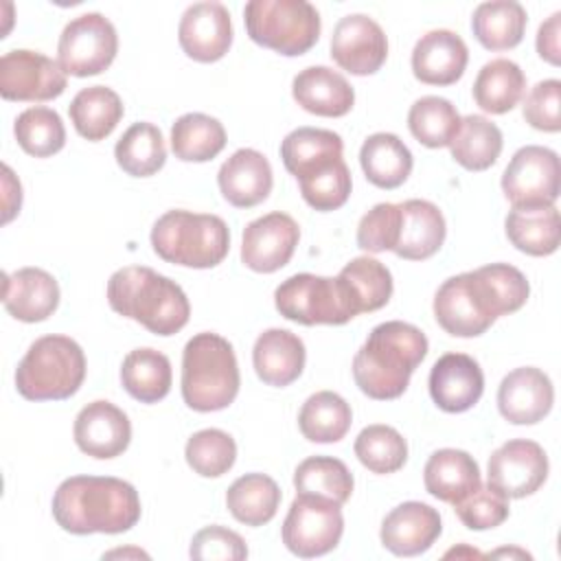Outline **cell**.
<instances>
[{"instance_id":"1","label":"cell","mask_w":561,"mask_h":561,"mask_svg":"<svg viewBox=\"0 0 561 561\" xmlns=\"http://www.w3.org/2000/svg\"><path fill=\"white\" fill-rule=\"evenodd\" d=\"M53 517L72 535H118L138 524L140 497L121 478L72 476L53 495Z\"/></svg>"},{"instance_id":"2","label":"cell","mask_w":561,"mask_h":561,"mask_svg":"<svg viewBox=\"0 0 561 561\" xmlns=\"http://www.w3.org/2000/svg\"><path fill=\"white\" fill-rule=\"evenodd\" d=\"M425 355L427 337L419 327L401 320L381 322L353 357L355 383L370 399H397Z\"/></svg>"},{"instance_id":"3","label":"cell","mask_w":561,"mask_h":561,"mask_svg":"<svg viewBox=\"0 0 561 561\" xmlns=\"http://www.w3.org/2000/svg\"><path fill=\"white\" fill-rule=\"evenodd\" d=\"M107 302L116 313L164 337L184 329L191 316L184 289L145 265L116 270L107 280Z\"/></svg>"},{"instance_id":"4","label":"cell","mask_w":561,"mask_h":561,"mask_svg":"<svg viewBox=\"0 0 561 561\" xmlns=\"http://www.w3.org/2000/svg\"><path fill=\"white\" fill-rule=\"evenodd\" d=\"M232 344L210 331L193 335L182 351V399L195 412L228 408L239 392Z\"/></svg>"},{"instance_id":"5","label":"cell","mask_w":561,"mask_h":561,"mask_svg":"<svg viewBox=\"0 0 561 561\" xmlns=\"http://www.w3.org/2000/svg\"><path fill=\"white\" fill-rule=\"evenodd\" d=\"M153 252L175 265L208 270L230 250V232L221 217L210 213L167 210L151 228Z\"/></svg>"},{"instance_id":"6","label":"cell","mask_w":561,"mask_h":561,"mask_svg":"<svg viewBox=\"0 0 561 561\" xmlns=\"http://www.w3.org/2000/svg\"><path fill=\"white\" fill-rule=\"evenodd\" d=\"M83 379V348L68 335L37 337L15 368V388L28 401L68 399Z\"/></svg>"},{"instance_id":"7","label":"cell","mask_w":561,"mask_h":561,"mask_svg":"<svg viewBox=\"0 0 561 561\" xmlns=\"http://www.w3.org/2000/svg\"><path fill=\"white\" fill-rule=\"evenodd\" d=\"M243 22L252 42L285 57L307 53L320 37V13L307 0H250Z\"/></svg>"},{"instance_id":"8","label":"cell","mask_w":561,"mask_h":561,"mask_svg":"<svg viewBox=\"0 0 561 561\" xmlns=\"http://www.w3.org/2000/svg\"><path fill=\"white\" fill-rule=\"evenodd\" d=\"M278 313L298 324H346L355 313L337 278L309 272L285 278L274 291Z\"/></svg>"},{"instance_id":"9","label":"cell","mask_w":561,"mask_h":561,"mask_svg":"<svg viewBox=\"0 0 561 561\" xmlns=\"http://www.w3.org/2000/svg\"><path fill=\"white\" fill-rule=\"evenodd\" d=\"M502 191L513 208L554 206L561 191V162L557 151L541 145L517 149L502 173Z\"/></svg>"},{"instance_id":"10","label":"cell","mask_w":561,"mask_h":561,"mask_svg":"<svg viewBox=\"0 0 561 561\" xmlns=\"http://www.w3.org/2000/svg\"><path fill=\"white\" fill-rule=\"evenodd\" d=\"M344 533V517L340 504L298 493L283 522V543L289 552L302 559H313L331 552Z\"/></svg>"},{"instance_id":"11","label":"cell","mask_w":561,"mask_h":561,"mask_svg":"<svg viewBox=\"0 0 561 561\" xmlns=\"http://www.w3.org/2000/svg\"><path fill=\"white\" fill-rule=\"evenodd\" d=\"M118 35L101 13H83L70 20L57 44V61L66 75L92 77L103 72L116 57Z\"/></svg>"},{"instance_id":"12","label":"cell","mask_w":561,"mask_h":561,"mask_svg":"<svg viewBox=\"0 0 561 561\" xmlns=\"http://www.w3.org/2000/svg\"><path fill=\"white\" fill-rule=\"evenodd\" d=\"M434 318L456 337L482 335L497 320L473 272H462L443 280L434 296Z\"/></svg>"},{"instance_id":"13","label":"cell","mask_w":561,"mask_h":561,"mask_svg":"<svg viewBox=\"0 0 561 561\" xmlns=\"http://www.w3.org/2000/svg\"><path fill=\"white\" fill-rule=\"evenodd\" d=\"M59 61L37 50H9L0 59V94L7 101H50L66 90Z\"/></svg>"},{"instance_id":"14","label":"cell","mask_w":561,"mask_h":561,"mask_svg":"<svg viewBox=\"0 0 561 561\" xmlns=\"http://www.w3.org/2000/svg\"><path fill=\"white\" fill-rule=\"evenodd\" d=\"M486 478L506 497L533 495L548 478V456L539 443L513 438L491 454Z\"/></svg>"},{"instance_id":"15","label":"cell","mask_w":561,"mask_h":561,"mask_svg":"<svg viewBox=\"0 0 561 561\" xmlns=\"http://www.w3.org/2000/svg\"><path fill=\"white\" fill-rule=\"evenodd\" d=\"M331 57L351 75H373L388 57L386 33L373 18L364 13L344 15L331 35Z\"/></svg>"},{"instance_id":"16","label":"cell","mask_w":561,"mask_h":561,"mask_svg":"<svg viewBox=\"0 0 561 561\" xmlns=\"http://www.w3.org/2000/svg\"><path fill=\"white\" fill-rule=\"evenodd\" d=\"M298 239L300 228L287 213H267L243 228L241 261L252 272L272 274L289 263Z\"/></svg>"},{"instance_id":"17","label":"cell","mask_w":561,"mask_h":561,"mask_svg":"<svg viewBox=\"0 0 561 561\" xmlns=\"http://www.w3.org/2000/svg\"><path fill=\"white\" fill-rule=\"evenodd\" d=\"M182 50L202 64L221 59L232 44L230 13L221 2H195L186 7L178 26Z\"/></svg>"},{"instance_id":"18","label":"cell","mask_w":561,"mask_h":561,"mask_svg":"<svg viewBox=\"0 0 561 561\" xmlns=\"http://www.w3.org/2000/svg\"><path fill=\"white\" fill-rule=\"evenodd\" d=\"M484 392L480 364L465 353L440 355L430 370V397L449 414L471 410Z\"/></svg>"},{"instance_id":"19","label":"cell","mask_w":561,"mask_h":561,"mask_svg":"<svg viewBox=\"0 0 561 561\" xmlns=\"http://www.w3.org/2000/svg\"><path fill=\"white\" fill-rule=\"evenodd\" d=\"M72 434L83 454L107 460L121 456L129 447L131 423L121 408L99 399L79 410Z\"/></svg>"},{"instance_id":"20","label":"cell","mask_w":561,"mask_h":561,"mask_svg":"<svg viewBox=\"0 0 561 561\" xmlns=\"http://www.w3.org/2000/svg\"><path fill=\"white\" fill-rule=\"evenodd\" d=\"M554 403V388L550 377L535 368L522 366L511 370L497 388L500 414L515 425L539 423Z\"/></svg>"},{"instance_id":"21","label":"cell","mask_w":561,"mask_h":561,"mask_svg":"<svg viewBox=\"0 0 561 561\" xmlns=\"http://www.w3.org/2000/svg\"><path fill=\"white\" fill-rule=\"evenodd\" d=\"M443 530L436 508L423 502H403L381 522V543L397 557H416L432 548Z\"/></svg>"},{"instance_id":"22","label":"cell","mask_w":561,"mask_h":561,"mask_svg":"<svg viewBox=\"0 0 561 561\" xmlns=\"http://www.w3.org/2000/svg\"><path fill=\"white\" fill-rule=\"evenodd\" d=\"M469 61L465 39L449 28H434L419 37L412 50V72L427 85L456 83Z\"/></svg>"},{"instance_id":"23","label":"cell","mask_w":561,"mask_h":561,"mask_svg":"<svg viewBox=\"0 0 561 561\" xmlns=\"http://www.w3.org/2000/svg\"><path fill=\"white\" fill-rule=\"evenodd\" d=\"M224 199L237 208H252L267 199L274 178L267 158L256 149H237L217 173Z\"/></svg>"},{"instance_id":"24","label":"cell","mask_w":561,"mask_h":561,"mask_svg":"<svg viewBox=\"0 0 561 561\" xmlns=\"http://www.w3.org/2000/svg\"><path fill=\"white\" fill-rule=\"evenodd\" d=\"M4 309L20 322H42L59 305V285L42 267H22L4 274Z\"/></svg>"},{"instance_id":"25","label":"cell","mask_w":561,"mask_h":561,"mask_svg":"<svg viewBox=\"0 0 561 561\" xmlns=\"http://www.w3.org/2000/svg\"><path fill=\"white\" fill-rule=\"evenodd\" d=\"M401 221L392 252L408 261H423L436 254L445 241L447 226L436 204L427 199H405L399 204Z\"/></svg>"},{"instance_id":"26","label":"cell","mask_w":561,"mask_h":561,"mask_svg":"<svg viewBox=\"0 0 561 561\" xmlns=\"http://www.w3.org/2000/svg\"><path fill=\"white\" fill-rule=\"evenodd\" d=\"M296 103L316 116H344L355 103L353 85L333 68L309 66L291 81Z\"/></svg>"},{"instance_id":"27","label":"cell","mask_w":561,"mask_h":561,"mask_svg":"<svg viewBox=\"0 0 561 561\" xmlns=\"http://www.w3.org/2000/svg\"><path fill=\"white\" fill-rule=\"evenodd\" d=\"M305 359L302 340L287 329L263 331L252 348V364L259 379L274 388L296 381L305 368Z\"/></svg>"},{"instance_id":"28","label":"cell","mask_w":561,"mask_h":561,"mask_svg":"<svg viewBox=\"0 0 561 561\" xmlns=\"http://www.w3.org/2000/svg\"><path fill=\"white\" fill-rule=\"evenodd\" d=\"M423 482L430 495L456 504L480 484V467L467 451L445 447L427 458Z\"/></svg>"},{"instance_id":"29","label":"cell","mask_w":561,"mask_h":561,"mask_svg":"<svg viewBox=\"0 0 561 561\" xmlns=\"http://www.w3.org/2000/svg\"><path fill=\"white\" fill-rule=\"evenodd\" d=\"M355 316L370 313L388 305L392 296V274L390 270L370 256H357L346 263L335 276Z\"/></svg>"},{"instance_id":"30","label":"cell","mask_w":561,"mask_h":561,"mask_svg":"<svg viewBox=\"0 0 561 561\" xmlns=\"http://www.w3.org/2000/svg\"><path fill=\"white\" fill-rule=\"evenodd\" d=\"M344 142L340 134L320 127H298L280 142V158L285 169L296 178H305L316 169L340 160Z\"/></svg>"},{"instance_id":"31","label":"cell","mask_w":561,"mask_h":561,"mask_svg":"<svg viewBox=\"0 0 561 561\" xmlns=\"http://www.w3.org/2000/svg\"><path fill=\"white\" fill-rule=\"evenodd\" d=\"M359 164L370 184L379 188H397L412 173V153L405 142L388 131L368 136L359 149Z\"/></svg>"},{"instance_id":"32","label":"cell","mask_w":561,"mask_h":561,"mask_svg":"<svg viewBox=\"0 0 561 561\" xmlns=\"http://www.w3.org/2000/svg\"><path fill=\"white\" fill-rule=\"evenodd\" d=\"M508 241L530 256H548L557 252L561 239V221L557 206L513 208L504 219Z\"/></svg>"},{"instance_id":"33","label":"cell","mask_w":561,"mask_h":561,"mask_svg":"<svg viewBox=\"0 0 561 561\" xmlns=\"http://www.w3.org/2000/svg\"><path fill=\"white\" fill-rule=\"evenodd\" d=\"M123 112L125 110L121 96L105 85H90L79 90L68 105V114L77 134L92 142L107 138L123 118Z\"/></svg>"},{"instance_id":"34","label":"cell","mask_w":561,"mask_h":561,"mask_svg":"<svg viewBox=\"0 0 561 561\" xmlns=\"http://www.w3.org/2000/svg\"><path fill=\"white\" fill-rule=\"evenodd\" d=\"M526 9L515 0H491L476 7L471 31L489 50H506L522 42L526 31Z\"/></svg>"},{"instance_id":"35","label":"cell","mask_w":561,"mask_h":561,"mask_svg":"<svg viewBox=\"0 0 561 561\" xmlns=\"http://www.w3.org/2000/svg\"><path fill=\"white\" fill-rule=\"evenodd\" d=\"M171 362L156 348H134L121 366L123 388L140 403H156L171 390Z\"/></svg>"},{"instance_id":"36","label":"cell","mask_w":561,"mask_h":561,"mask_svg":"<svg viewBox=\"0 0 561 561\" xmlns=\"http://www.w3.org/2000/svg\"><path fill=\"white\" fill-rule=\"evenodd\" d=\"M524 90L526 77L522 68L504 57L486 61L473 81V99L489 114L511 112L524 96Z\"/></svg>"},{"instance_id":"37","label":"cell","mask_w":561,"mask_h":561,"mask_svg":"<svg viewBox=\"0 0 561 561\" xmlns=\"http://www.w3.org/2000/svg\"><path fill=\"white\" fill-rule=\"evenodd\" d=\"M280 497V489L270 476L245 473L228 486L226 506L237 522L245 526H263L274 519Z\"/></svg>"},{"instance_id":"38","label":"cell","mask_w":561,"mask_h":561,"mask_svg":"<svg viewBox=\"0 0 561 561\" xmlns=\"http://www.w3.org/2000/svg\"><path fill=\"white\" fill-rule=\"evenodd\" d=\"M502 131L495 123L480 114H469L460 118V127L449 142L451 158L469 169V171H484L493 167L502 153Z\"/></svg>"},{"instance_id":"39","label":"cell","mask_w":561,"mask_h":561,"mask_svg":"<svg viewBox=\"0 0 561 561\" xmlns=\"http://www.w3.org/2000/svg\"><path fill=\"white\" fill-rule=\"evenodd\" d=\"M226 147L224 125L202 112L182 114L171 127V149L184 162H208Z\"/></svg>"},{"instance_id":"40","label":"cell","mask_w":561,"mask_h":561,"mask_svg":"<svg viewBox=\"0 0 561 561\" xmlns=\"http://www.w3.org/2000/svg\"><path fill=\"white\" fill-rule=\"evenodd\" d=\"M353 423L351 405L331 390L311 394L298 414V427L311 443H337L346 436Z\"/></svg>"},{"instance_id":"41","label":"cell","mask_w":561,"mask_h":561,"mask_svg":"<svg viewBox=\"0 0 561 561\" xmlns=\"http://www.w3.org/2000/svg\"><path fill=\"white\" fill-rule=\"evenodd\" d=\"M118 167L134 178H149L164 167L167 147L162 131L151 123H134L114 147Z\"/></svg>"},{"instance_id":"42","label":"cell","mask_w":561,"mask_h":561,"mask_svg":"<svg viewBox=\"0 0 561 561\" xmlns=\"http://www.w3.org/2000/svg\"><path fill=\"white\" fill-rule=\"evenodd\" d=\"M294 486L298 493L320 495L342 506L353 493V473L333 456H311L296 467Z\"/></svg>"},{"instance_id":"43","label":"cell","mask_w":561,"mask_h":561,"mask_svg":"<svg viewBox=\"0 0 561 561\" xmlns=\"http://www.w3.org/2000/svg\"><path fill=\"white\" fill-rule=\"evenodd\" d=\"M408 127L425 147H449L460 127V114L451 101L427 94L412 103L408 112Z\"/></svg>"},{"instance_id":"44","label":"cell","mask_w":561,"mask_h":561,"mask_svg":"<svg viewBox=\"0 0 561 561\" xmlns=\"http://www.w3.org/2000/svg\"><path fill=\"white\" fill-rule=\"evenodd\" d=\"M13 134L18 145L35 158H48L61 151L66 145L64 121L55 110L46 105H35L18 114Z\"/></svg>"},{"instance_id":"45","label":"cell","mask_w":561,"mask_h":561,"mask_svg":"<svg viewBox=\"0 0 561 561\" xmlns=\"http://www.w3.org/2000/svg\"><path fill=\"white\" fill-rule=\"evenodd\" d=\"M357 460L373 473H394L408 460L405 438L390 425H368L355 438Z\"/></svg>"},{"instance_id":"46","label":"cell","mask_w":561,"mask_h":561,"mask_svg":"<svg viewBox=\"0 0 561 561\" xmlns=\"http://www.w3.org/2000/svg\"><path fill=\"white\" fill-rule=\"evenodd\" d=\"M188 467L202 478H219L228 473L237 460L234 438L217 427L195 432L184 447Z\"/></svg>"},{"instance_id":"47","label":"cell","mask_w":561,"mask_h":561,"mask_svg":"<svg viewBox=\"0 0 561 561\" xmlns=\"http://www.w3.org/2000/svg\"><path fill=\"white\" fill-rule=\"evenodd\" d=\"M493 311L500 316H508L522 309L528 300L530 285L526 276L508 263H491L473 270Z\"/></svg>"},{"instance_id":"48","label":"cell","mask_w":561,"mask_h":561,"mask_svg":"<svg viewBox=\"0 0 561 561\" xmlns=\"http://www.w3.org/2000/svg\"><path fill=\"white\" fill-rule=\"evenodd\" d=\"M298 184H300L302 199L311 208L322 210V213L344 206L351 195V186H353L351 171L342 158L300 178Z\"/></svg>"},{"instance_id":"49","label":"cell","mask_w":561,"mask_h":561,"mask_svg":"<svg viewBox=\"0 0 561 561\" xmlns=\"http://www.w3.org/2000/svg\"><path fill=\"white\" fill-rule=\"evenodd\" d=\"M458 519L469 530L495 528L508 517V497L491 484H478L469 495L454 504Z\"/></svg>"},{"instance_id":"50","label":"cell","mask_w":561,"mask_h":561,"mask_svg":"<svg viewBox=\"0 0 561 561\" xmlns=\"http://www.w3.org/2000/svg\"><path fill=\"white\" fill-rule=\"evenodd\" d=\"M399 221H401L399 204L381 202V204L373 206L359 219L357 245L373 254L392 250L397 243V237H399Z\"/></svg>"},{"instance_id":"51","label":"cell","mask_w":561,"mask_h":561,"mask_svg":"<svg viewBox=\"0 0 561 561\" xmlns=\"http://www.w3.org/2000/svg\"><path fill=\"white\" fill-rule=\"evenodd\" d=\"M188 554L197 561H241L248 557V546L239 533L213 524L195 533Z\"/></svg>"},{"instance_id":"52","label":"cell","mask_w":561,"mask_h":561,"mask_svg":"<svg viewBox=\"0 0 561 561\" xmlns=\"http://www.w3.org/2000/svg\"><path fill=\"white\" fill-rule=\"evenodd\" d=\"M559 101H561V81L559 79L539 81L526 94L522 114L526 123L539 131H559L561 129Z\"/></svg>"},{"instance_id":"53","label":"cell","mask_w":561,"mask_h":561,"mask_svg":"<svg viewBox=\"0 0 561 561\" xmlns=\"http://www.w3.org/2000/svg\"><path fill=\"white\" fill-rule=\"evenodd\" d=\"M559 24H561V13L554 11L546 22H541L537 31V53L541 59H546L552 66H559L561 61V46H559Z\"/></svg>"},{"instance_id":"54","label":"cell","mask_w":561,"mask_h":561,"mask_svg":"<svg viewBox=\"0 0 561 561\" xmlns=\"http://www.w3.org/2000/svg\"><path fill=\"white\" fill-rule=\"evenodd\" d=\"M491 557H522V559H530V554L519 550V548H511V550L508 548H500V550L491 552Z\"/></svg>"},{"instance_id":"55","label":"cell","mask_w":561,"mask_h":561,"mask_svg":"<svg viewBox=\"0 0 561 561\" xmlns=\"http://www.w3.org/2000/svg\"><path fill=\"white\" fill-rule=\"evenodd\" d=\"M121 554H138V557H147V554H145V552H140V550H112V552L103 554V559H105V557H121Z\"/></svg>"},{"instance_id":"56","label":"cell","mask_w":561,"mask_h":561,"mask_svg":"<svg viewBox=\"0 0 561 561\" xmlns=\"http://www.w3.org/2000/svg\"><path fill=\"white\" fill-rule=\"evenodd\" d=\"M462 552H465V550H456V548H454V550L445 552V557H451V554H456V557H458V554H462ZM467 554H469V557H482V554H478L476 550H467Z\"/></svg>"}]
</instances>
